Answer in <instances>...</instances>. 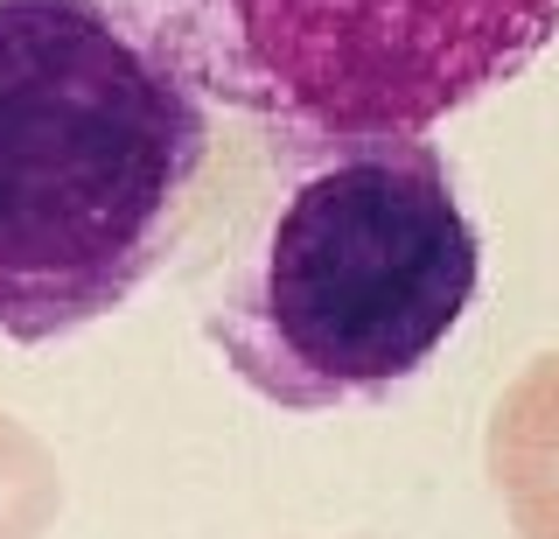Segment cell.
<instances>
[{
	"mask_svg": "<svg viewBox=\"0 0 559 539\" xmlns=\"http://www.w3.org/2000/svg\"><path fill=\"white\" fill-rule=\"evenodd\" d=\"M210 113L427 133L559 43V0H105Z\"/></svg>",
	"mask_w": 559,
	"mask_h": 539,
	"instance_id": "obj_3",
	"label": "cell"
},
{
	"mask_svg": "<svg viewBox=\"0 0 559 539\" xmlns=\"http://www.w3.org/2000/svg\"><path fill=\"white\" fill-rule=\"evenodd\" d=\"M217 113L105 0H0V337L63 343L175 259Z\"/></svg>",
	"mask_w": 559,
	"mask_h": 539,
	"instance_id": "obj_2",
	"label": "cell"
},
{
	"mask_svg": "<svg viewBox=\"0 0 559 539\" xmlns=\"http://www.w3.org/2000/svg\"><path fill=\"white\" fill-rule=\"evenodd\" d=\"M182 294L203 343L280 413L413 386L483 288V232L427 133L238 119L189 203Z\"/></svg>",
	"mask_w": 559,
	"mask_h": 539,
	"instance_id": "obj_1",
	"label": "cell"
}]
</instances>
